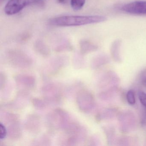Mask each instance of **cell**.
Listing matches in <instances>:
<instances>
[{
  "instance_id": "cell-23",
  "label": "cell",
  "mask_w": 146,
  "mask_h": 146,
  "mask_svg": "<svg viewBox=\"0 0 146 146\" xmlns=\"http://www.w3.org/2000/svg\"><path fill=\"white\" fill-rule=\"evenodd\" d=\"M43 1V0H39V1Z\"/></svg>"
},
{
  "instance_id": "cell-10",
  "label": "cell",
  "mask_w": 146,
  "mask_h": 146,
  "mask_svg": "<svg viewBox=\"0 0 146 146\" xmlns=\"http://www.w3.org/2000/svg\"><path fill=\"white\" fill-rule=\"evenodd\" d=\"M67 62L64 58H57L52 60L47 66L48 73L51 75L57 74L66 66Z\"/></svg>"
},
{
  "instance_id": "cell-2",
  "label": "cell",
  "mask_w": 146,
  "mask_h": 146,
  "mask_svg": "<svg viewBox=\"0 0 146 146\" xmlns=\"http://www.w3.org/2000/svg\"><path fill=\"white\" fill-rule=\"evenodd\" d=\"M75 120L70 114L61 108H57L49 113L46 117L48 126L52 130L64 131Z\"/></svg>"
},
{
  "instance_id": "cell-16",
  "label": "cell",
  "mask_w": 146,
  "mask_h": 146,
  "mask_svg": "<svg viewBox=\"0 0 146 146\" xmlns=\"http://www.w3.org/2000/svg\"><path fill=\"white\" fill-rule=\"evenodd\" d=\"M51 142V139L49 137L44 135L35 139L33 142V143L35 145L48 146L50 145Z\"/></svg>"
},
{
  "instance_id": "cell-1",
  "label": "cell",
  "mask_w": 146,
  "mask_h": 146,
  "mask_svg": "<svg viewBox=\"0 0 146 146\" xmlns=\"http://www.w3.org/2000/svg\"><path fill=\"white\" fill-rule=\"evenodd\" d=\"M107 20L106 17L94 16H64L51 19L48 23L57 27L82 26L103 23Z\"/></svg>"
},
{
  "instance_id": "cell-11",
  "label": "cell",
  "mask_w": 146,
  "mask_h": 146,
  "mask_svg": "<svg viewBox=\"0 0 146 146\" xmlns=\"http://www.w3.org/2000/svg\"><path fill=\"white\" fill-rule=\"evenodd\" d=\"M7 137L11 140H19L23 135L22 128L19 122L10 124L7 128Z\"/></svg>"
},
{
  "instance_id": "cell-13",
  "label": "cell",
  "mask_w": 146,
  "mask_h": 146,
  "mask_svg": "<svg viewBox=\"0 0 146 146\" xmlns=\"http://www.w3.org/2000/svg\"><path fill=\"white\" fill-rule=\"evenodd\" d=\"M36 51L42 56H48L50 54V51L48 47L41 41L36 42L35 44Z\"/></svg>"
},
{
  "instance_id": "cell-19",
  "label": "cell",
  "mask_w": 146,
  "mask_h": 146,
  "mask_svg": "<svg viewBox=\"0 0 146 146\" xmlns=\"http://www.w3.org/2000/svg\"><path fill=\"white\" fill-rule=\"evenodd\" d=\"M126 98L128 103L131 105H133L135 103V93L132 90H130L127 92L126 94Z\"/></svg>"
},
{
  "instance_id": "cell-8",
  "label": "cell",
  "mask_w": 146,
  "mask_h": 146,
  "mask_svg": "<svg viewBox=\"0 0 146 146\" xmlns=\"http://www.w3.org/2000/svg\"><path fill=\"white\" fill-rule=\"evenodd\" d=\"M76 103L80 111L87 112L90 110L92 106L91 95L85 90H80L77 94Z\"/></svg>"
},
{
  "instance_id": "cell-18",
  "label": "cell",
  "mask_w": 146,
  "mask_h": 146,
  "mask_svg": "<svg viewBox=\"0 0 146 146\" xmlns=\"http://www.w3.org/2000/svg\"><path fill=\"white\" fill-rule=\"evenodd\" d=\"M7 76L6 74L3 72H0V89L1 90H3L5 87L7 82Z\"/></svg>"
},
{
  "instance_id": "cell-12",
  "label": "cell",
  "mask_w": 146,
  "mask_h": 146,
  "mask_svg": "<svg viewBox=\"0 0 146 146\" xmlns=\"http://www.w3.org/2000/svg\"><path fill=\"white\" fill-rule=\"evenodd\" d=\"M1 118L6 124H11L14 122H19V117L17 114L7 111H1Z\"/></svg>"
},
{
  "instance_id": "cell-20",
  "label": "cell",
  "mask_w": 146,
  "mask_h": 146,
  "mask_svg": "<svg viewBox=\"0 0 146 146\" xmlns=\"http://www.w3.org/2000/svg\"><path fill=\"white\" fill-rule=\"evenodd\" d=\"M7 129L6 128L4 124L1 123L0 124V139L1 140L4 139L7 136Z\"/></svg>"
},
{
  "instance_id": "cell-5",
  "label": "cell",
  "mask_w": 146,
  "mask_h": 146,
  "mask_svg": "<svg viewBox=\"0 0 146 146\" xmlns=\"http://www.w3.org/2000/svg\"><path fill=\"white\" fill-rule=\"evenodd\" d=\"M39 2V0H9L5 6V13L8 16L15 15L27 6Z\"/></svg>"
},
{
  "instance_id": "cell-4",
  "label": "cell",
  "mask_w": 146,
  "mask_h": 146,
  "mask_svg": "<svg viewBox=\"0 0 146 146\" xmlns=\"http://www.w3.org/2000/svg\"><path fill=\"white\" fill-rule=\"evenodd\" d=\"M7 59L11 65L19 69L30 68L33 63V60L30 56L18 50H10L7 53Z\"/></svg>"
},
{
  "instance_id": "cell-9",
  "label": "cell",
  "mask_w": 146,
  "mask_h": 146,
  "mask_svg": "<svg viewBox=\"0 0 146 146\" xmlns=\"http://www.w3.org/2000/svg\"><path fill=\"white\" fill-rule=\"evenodd\" d=\"M121 10L129 14L146 15V1H138L131 2L123 6Z\"/></svg>"
},
{
  "instance_id": "cell-3",
  "label": "cell",
  "mask_w": 146,
  "mask_h": 146,
  "mask_svg": "<svg viewBox=\"0 0 146 146\" xmlns=\"http://www.w3.org/2000/svg\"><path fill=\"white\" fill-rule=\"evenodd\" d=\"M41 92L43 99L49 106L60 104L63 98V89L60 84L49 83L42 87Z\"/></svg>"
},
{
  "instance_id": "cell-14",
  "label": "cell",
  "mask_w": 146,
  "mask_h": 146,
  "mask_svg": "<svg viewBox=\"0 0 146 146\" xmlns=\"http://www.w3.org/2000/svg\"><path fill=\"white\" fill-rule=\"evenodd\" d=\"M80 48L82 54H86L94 51L96 48V46L92 43L87 41H82L80 43Z\"/></svg>"
},
{
  "instance_id": "cell-6",
  "label": "cell",
  "mask_w": 146,
  "mask_h": 146,
  "mask_svg": "<svg viewBox=\"0 0 146 146\" xmlns=\"http://www.w3.org/2000/svg\"><path fill=\"white\" fill-rule=\"evenodd\" d=\"M25 129L32 134H37L41 129L40 117L36 114L31 113L27 115L24 122Z\"/></svg>"
},
{
  "instance_id": "cell-17",
  "label": "cell",
  "mask_w": 146,
  "mask_h": 146,
  "mask_svg": "<svg viewBox=\"0 0 146 146\" xmlns=\"http://www.w3.org/2000/svg\"><path fill=\"white\" fill-rule=\"evenodd\" d=\"M86 0H71L72 8L75 11L81 10L85 3Z\"/></svg>"
},
{
  "instance_id": "cell-21",
  "label": "cell",
  "mask_w": 146,
  "mask_h": 146,
  "mask_svg": "<svg viewBox=\"0 0 146 146\" xmlns=\"http://www.w3.org/2000/svg\"><path fill=\"white\" fill-rule=\"evenodd\" d=\"M138 95L140 102L143 106L146 108V94L140 91L138 92Z\"/></svg>"
},
{
  "instance_id": "cell-7",
  "label": "cell",
  "mask_w": 146,
  "mask_h": 146,
  "mask_svg": "<svg viewBox=\"0 0 146 146\" xmlns=\"http://www.w3.org/2000/svg\"><path fill=\"white\" fill-rule=\"evenodd\" d=\"M16 84L21 90H26L35 88L36 83V78L33 75L28 74H19L14 76Z\"/></svg>"
},
{
  "instance_id": "cell-15",
  "label": "cell",
  "mask_w": 146,
  "mask_h": 146,
  "mask_svg": "<svg viewBox=\"0 0 146 146\" xmlns=\"http://www.w3.org/2000/svg\"><path fill=\"white\" fill-rule=\"evenodd\" d=\"M31 102L34 107L38 110H43L49 106L43 98H33L31 100Z\"/></svg>"
},
{
  "instance_id": "cell-22",
  "label": "cell",
  "mask_w": 146,
  "mask_h": 146,
  "mask_svg": "<svg viewBox=\"0 0 146 146\" xmlns=\"http://www.w3.org/2000/svg\"><path fill=\"white\" fill-rule=\"evenodd\" d=\"M67 0H58L59 3H61V4H64V3H66Z\"/></svg>"
}]
</instances>
